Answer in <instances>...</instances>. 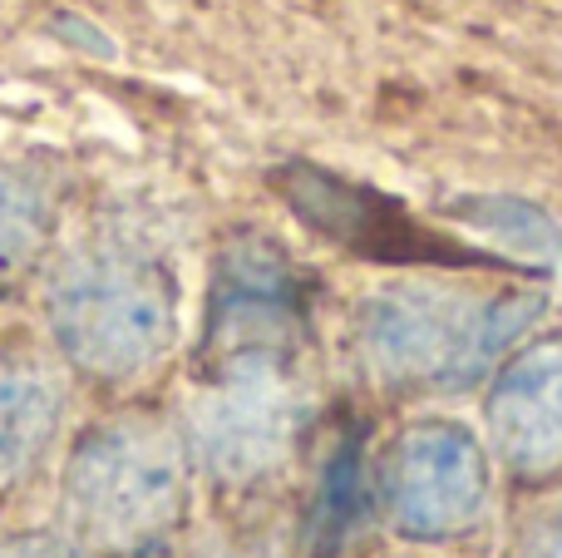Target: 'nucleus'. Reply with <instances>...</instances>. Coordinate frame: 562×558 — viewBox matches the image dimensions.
<instances>
[{
  "label": "nucleus",
  "instance_id": "nucleus-12",
  "mask_svg": "<svg viewBox=\"0 0 562 558\" xmlns=\"http://www.w3.org/2000/svg\"><path fill=\"white\" fill-rule=\"evenodd\" d=\"M356 504H360V440L350 435L346 450L330 460L326 494H321V529H326V539H336L340 524L356 514Z\"/></svg>",
  "mask_w": 562,
  "mask_h": 558
},
{
  "label": "nucleus",
  "instance_id": "nucleus-10",
  "mask_svg": "<svg viewBox=\"0 0 562 558\" xmlns=\"http://www.w3.org/2000/svg\"><path fill=\"white\" fill-rule=\"evenodd\" d=\"M49 233H55V213H49L45 188L30 174L0 164V282H15L20 272L40 263Z\"/></svg>",
  "mask_w": 562,
  "mask_h": 558
},
{
  "label": "nucleus",
  "instance_id": "nucleus-3",
  "mask_svg": "<svg viewBox=\"0 0 562 558\" xmlns=\"http://www.w3.org/2000/svg\"><path fill=\"white\" fill-rule=\"evenodd\" d=\"M188 440L178 425L148 411H124L85 431L59 480V510L75 544L128 554L154 544L183 514Z\"/></svg>",
  "mask_w": 562,
  "mask_h": 558
},
{
  "label": "nucleus",
  "instance_id": "nucleus-7",
  "mask_svg": "<svg viewBox=\"0 0 562 558\" xmlns=\"http://www.w3.org/2000/svg\"><path fill=\"white\" fill-rule=\"evenodd\" d=\"M277 188L311 227H321L326 237L346 243L360 257H380V263H474L464 247L439 243L435 233L415 223L409 213H400V203H390L385 193L366 183H346V178L326 174L311 164H286L277 174Z\"/></svg>",
  "mask_w": 562,
  "mask_h": 558
},
{
  "label": "nucleus",
  "instance_id": "nucleus-1",
  "mask_svg": "<svg viewBox=\"0 0 562 558\" xmlns=\"http://www.w3.org/2000/svg\"><path fill=\"white\" fill-rule=\"evenodd\" d=\"M45 326L79 376L138 381L178 342V277L138 237H85L45 277Z\"/></svg>",
  "mask_w": 562,
  "mask_h": 558
},
{
  "label": "nucleus",
  "instance_id": "nucleus-6",
  "mask_svg": "<svg viewBox=\"0 0 562 558\" xmlns=\"http://www.w3.org/2000/svg\"><path fill=\"white\" fill-rule=\"evenodd\" d=\"M306 332V297L301 272L286 253L262 237L227 247L213 282V312H207V346L223 351H272L296 356Z\"/></svg>",
  "mask_w": 562,
  "mask_h": 558
},
{
  "label": "nucleus",
  "instance_id": "nucleus-2",
  "mask_svg": "<svg viewBox=\"0 0 562 558\" xmlns=\"http://www.w3.org/2000/svg\"><path fill=\"white\" fill-rule=\"evenodd\" d=\"M543 312L533 292H474L439 277L385 282L356 306V351L395 391L474 386Z\"/></svg>",
  "mask_w": 562,
  "mask_h": 558
},
{
  "label": "nucleus",
  "instance_id": "nucleus-14",
  "mask_svg": "<svg viewBox=\"0 0 562 558\" xmlns=\"http://www.w3.org/2000/svg\"><path fill=\"white\" fill-rule=\"evenodd\" d=\"M518 558H562V529H543L528 539V549Z\"/></svg>",
  "mask_w": 562,
  "mask_h": 558
},
{
  "label": "nucleus",
  "instance_id": "nucleus-8",
  "mask_svg": "<svg viewBox=\"0 0 562 558\" xmlns=\"http://www.w3.org/2000/svg\"><path fill=\"white\" fill-rule=\"evenodd\" d=\"M498 460L524 475L562 465V332L508 356L484 401Z\"/></svg>",
  "mask_w": 562,
  "mask_h": 558
},
{
  "label": "nucleus",
  "instance_id": "nucleus-4",
  "mask_svg": "<svg viewBox=\"0 0 562 558\" xmlns=\"http://www.w3.org/2000/svg\"><path fill=\"white\" fill-rule=\"evenodd\" d=\"M311 421L296 356L223 351L188 405V455L223 484H252L291 460Z\"/></svg>",
  "mask_w": 562,
  "mask_h": 558
},
{
  "label": "nucleus",
  "instance_id": "nucleus-11",
  "mask_svg": "<svg viewBox=\"0 0 562 558\" xmlns=\"http://www.w3.org/2000/svg\"><path fill=\"white\" fill-rule=\"evenodd\" d=\"M449 213L464 217V223L479 227V233L498 237V243L518 247V253H528V257H553L562 247L558 223L543 213V208L524 203V198H459Z\"/></svg>",
  "mask_w": 562,
  "mask_h": 558
},
{
  "label": "nucleus",
  "instance_id": "nucleus-9",
  "mask_svg": "<svg viewBox=\"0 0 562 558\" xmlns=\"http://www.w3.org/2000/svg\"><path fill=\"white\" fill-rule=\"evenodd\" d=\"M65 425V381L35 351L0 346V494L25 484Z\"/></svg>",
  "mask_w": 562,
  "mask_h": 558
},
{
  "label": "nucleus",
  "instance_id": "nucleus-5",
  "mask_svg": "<svg viewBox=\"0 0 562 558\" xmlns=\"http://www.w3.org/2000/svg\"><path fill=\"white\" fill-rule=\"evenodd\" d=\"M494 475L469 425H409L385 455V510L405 539H459L488 514Z\"/></svg>",
  "mask_w": 562,
  "mask_h": 558
},
{
  "label": "nucleus",
  "instance_id": "nucleus-13",
  "mask_svg": "<svg viewBox=\"0 0 562 558\" xmlns=\"http://www.w3.org/2000/svg\"><path fill=\"white\" fill-rule=\"evenodd\" d=\"M0 558H75V549L45 534H15V539H0Z\"/></svg>",
  "mask_w": 562,
  "mask_h": 558
}]
</instances>
